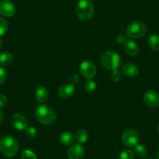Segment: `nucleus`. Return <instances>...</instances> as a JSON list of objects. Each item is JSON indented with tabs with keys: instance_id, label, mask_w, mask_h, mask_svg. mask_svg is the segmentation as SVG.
I'll return each instance as SVG.
<instances>
[{
	"instance_id": "obj_21",
	"label": "nucleus",
	"mask_w": 159,
	"mask_h": 159,
	"mask_svg": "<svg viewBox=\"0 0 159 159\" xmlns=\"http://www.w3.org/2000/svg\"><path fill=\"white\" fill-rule=\"evenodd\" d=\"M84 88L87 92L93 93L96 90V84L94 80L88 79L84 84Z\"/></svg>"
},
{
	"instance_id": "obj_20",
	"label": "nucleus",
	"mask_w": 159,
	"mask_h": 159,
	"mask_svg": "<svg viewBox=\"0 0 159 159\" xmlns=\"http://www.w3.org/2000/svg\"><path fill=\"white\" fill-rule=\"evenodd\" d=\"M135 154H137L138 157H143L147 155L148 154V150L147 148L143 144H137L135 146Z\"/></svg>"
},
{
	"instance_id": "obj_4",
	"label": "nucleus",
	"mask_w": 159,
	"mask_h": 159,
	"mask_svg": "<svg viewBox=\"0 0 159 159\" xmlns=\"http://www.w3.org/2000/svg\"><path fill=\"white\" fill-rule=\"evenodd\" d=\"M94 5L90 0H80L76 4V14L80 20H90L94 16Z\"/></svg>"
},
{
	"instance_id": "obj_27",
	"label": "nucleus",
	"mask_w": 159,
	"mask_h": 159,
	"mask_svg": "<svg viewBox=\"0 0 159 159\" xmlns=\"http://www.w3.org/2000/svg\"><path fill=\"white\" fill-rule=\"evenodd\" d=\"M7 78V74L6 70L2 67L0 66V85L2 84L6 81Z\"/></svg>"
},
{
	"instance_id": "obj_1",
	"label": "nucleus",
	"mask_w": 159,
	"mask_h": 159,
	"mask_svg": "<svg viewBox=\"0 0 159 159\" xmlns=\"http://www.w3.org/2000/svg\"><path fill=\"white\" fill-rule=\"evenodd\" d=\"M35 118L39 123L51 125L56 120V113L47 105H40L35 110Z\"/></svg>"
},
{
	"instance_id": "obj_29",
	"label": "nucleus",
	"mask_w": 159,
	"mask_h": 159,
	"mask_svg": "<svg viewBox=\"0 0 159 159\" xmlns=\"http://www.w3.org/2000/svg\"><path fill=\"white\" fill-rule=\"evenodd\" d=\"M78 80H79V78H78L77 75L73 74V76H72V77H71L72 84L74 85V84H77L78 83Z\"/></svg>"
},
{
	"instance_id": "obj_6",
	"label": "nucleus",
	"mask_w": 159,
	"mask_h": 159,
	"mask_svg": "<svg viewBox=\"0 0 159 159\" xmlns=\"http://www.w3.org/2000/svg\"><path fill=\"white\" fill-rule=\"evenodd\" d=\"M139 135L136 130L128 129L123 132L122 135V142L127 148H134L138 144Z\"/></svg>"
},
{
	"instance_id": "obj_26",
	"label": "nucleus",
	"mask_w": 159,
	"mask_h": 159,
	"mask_svg": "<svg viewBox=\"0 0 159 159\" xmlns=\"http://www.w3.org/2000/svg\"><path fill=\"white\" fill-rule=\"evenodd\" d=\"M26 134H27V137H35L38 135V131H37L36 128L33 127V126H30V127H27L25 129Z\"/></svg>"
},
{
	"instance_id": "obj_7",
	"label": "nucleus",
	"mask_w": 159,
	"mask_h": 159,
	"mask_svg": "<svg viewBox=\"0 0 159 159\" xmlns=\"http://www.w3.org/2000/svg\"><path fill=\"white\" fill-rule=\"evenodd\" d=\"M79 70L80 74L87 79L93 78L97 73V67H96L95 64L89 60L84 61L80 65Z\"/></svg>"
},
{
	"instance_id": "obj_10",
	"label": "nucleus",
	"mask_w": 159,
	"mask_h": 159,
	"mask_svg": "<svg viewBox=\"0 0 159 159\" xmlns=\"http://www.w3.org/2000/svg\"><path fill=\"white\" fill-rule=\"evenodd\" d=\"M143 102L150 108H156L159 105V94L152 90L148 91L143 94Z\"/></svg>"
},
{
	"instance_id": "obj_28",
	"label": "nucleus",
	"mask_w": 159,
	"mask_h": 159,
	"mask_svg": "<svg viewBox=\"0 0 159 159\" xmlns=\"http://www.w3.org/2000/svg\"><path fill=\"white\" fill-rule=\"evenodd\" d=\"M7 104V98L5 95L0 94V108L5 107Z\"/></svg>"
},
{
	"instance_id": "obj_24",
	"label": "nucleus",
	"mask_w": 159,
	"mask_h": 159,
	"mask_svg": "<svg viewBox=\"0 0 159 159\" xmlns=\"http://www.w3.org/2000/svg\"><path fill=\"white\" fill-rule=\"evenodd\" d=\"M21 159H37V156L33 151L24 150L21 154Z\"/></svg>"
},
{
	"instance_id": "obj_33",
	"label": "nucleus",
	"mask_w": 159,
	"mask_h": 159,
	"mask_svg": "<svg viewBox=\"0 0 159 159\" xmlns=\"http://www.w3.org/2000/svg\"><path fill=\"white\" fill-rule=\"evenodd\" d=\"M157 157H158V159H159V151H158V154H157Z\"/></svg>"
},
{
	"instance_id": "obj_2",
	"label": "nucleus",
	"mask_w": 159,
	"mask_h": 159,
	"mask_svg": "<svg viewBox=\"0 0 159 159\" xmlns=\"http://www.w3.org/2000/svg\"><path fill=\"white\" fill-rule=\"evenodd\" d=\"M122 58L119 53L114 51H107L102 54L101 57V63L102 66L108 70H118L122 66Z\"/></svg>"
},
{
	"instance_id": "obj_5",
	"label": "nucleus",
	"mask_w": 159,
	"mask_h": 159,
	"mask_svg": "<svg viewBox=\"0 0 159 159\" xmlns=\"http://www.w3.org/2000/svg\"><path fill=\"white\" fill-rule=\"evenodd\" d=\"M147 27L143 23L140 21H134L128 25L126 30V34L129 38L138 39L141 38L146 34Z\"/></svg>"
},
{
	"instance_id": "obj_19",
	"label": "nucleus",
	"mask_w": 159,
	"mask_h": 159,
	"mask_svg": "<svg viewBox=\"0 0 159 159\" xmlns=\"http://www.w3.org/2000/svg\"><path fill=\"white\" fill-rule=\"evenodd\" d=\"M88 139V132L84 129H79L76 132V135H75V140H76L78 143L82 144V143H86L87 140Z\"/></svg>"
},
{
	"instance_id": "obj_8",
	"label": "nucleus",
	"mask_w": 159,
	"mask_h": 159,
	"mask_svg": "<svg viewBox=\"0 0 159 159\" xmlns=\"http://www.w3.org/2000/svg\"><path fill=\"white\" fill-rule=\"evenodd\" d=\"M11 123L16 130H25L28 127V122L24 116L20 113H15L11 117Z\"/></svg>"
},
{
	"instance_id": "obj_30",
	"label": "nucleus",
	"mask_w": 159,
	"mask_h": 159,
	"mask_svg": "<svg viewBox=\"0 0 159 159\" xmlns=\"http://www.w3.org/2000/svg\"><path fill=\"white\" fill-rule=\"evenodd\" d=\"M2 119H3V113H2V111L1 110V108H0V123H2Z\"/></svg>"
},
{
	"instance_id": "obj_18",
	"label": "nucleus",
	"mask_w": 159,
	"mask_h": 159,
	"mask_svg": "<svg viewBox=\"0 0 159 159\" xmlns=\"http://www.w3.org/2000/svg\"><path fill=\"white\" fill-rule=\"evenodd\" d=\"M148 46L153 51H159V34H152L148 38Z\"/></svg>"
},
{
	"instance_id": "obj_14",
	"label": "nucleus",
	"mask_w": 159,
	"mask_h": 159,
	"mask_svg": "<svg viewBox=\"0 0 159 159\" xmlns=\"http://www.w3.org/2000/svg\"><path fill=\"white\" fill-rule=\"evenodd\" d=\"M123 46H124L126 54L130 56H136L139 52L138 45L133 40H126L123 44Z\"/></svg>"
},
{
	"instance_id": "obj_13",
	"label": "nucleus",
	"mask_w": 159,
	"mask_h": 159,
	"mask_svg": "<svg viewBox=\"0 0 159 159\" xmlns=\"http://www.w3.org/2000/svg\"><path fill=\"white\" fill-rule=\"evenodd\" d=\"M122 72L123 75L129 78L135 77L139 73V69L137 65L134 63H126L122 67Z\"/></svg>"
},
{
	"instance_id": "obj_16",
	"label": "nucleus",
	"mask_w": 159,
	"mask_h": 159,
	"mask_svg": "<svg viewBox=\"0 0 159 159\" xmlns=\"http://www.w3.org/2000/svg\"><path fill=\"white\" fill-rule=\"evenodd\" d=\"M75 140V136L70 132H64L59 137V141L64 145H72Z\"/></svg>"
},
{
	"instance_id": "obj_17",
	"label": "nucleus",
	"mask_w": 159,
	"mask_h": 159,
	"mask_svg": "<svg viewBox=\"0 0 159 159\" xmlns=\"http://www.w3.org/2000/svg\"><path fill=\"white\" fill-rule=\"evenodd\" d=\"M13 55L8 52H5L0 54V65L7 66L10 65L13 62Z\"/></svg>"
},
{
	"instance_id": "obj_32",
	"label": "nucleus",
	"mask_w": 159,
	"mask_h": 159,
	"mask_svg": "<svg viewBox=\"0 0 159 159\" xmlns=\"http://www.w3.org/2000/svg\"><path fill=\"white\" fill-rule=\"evenodd\" d=\"M157 132H158V134H159V125H158V127H157Z\"/></svg>"
},
{
	"instance_id": "obj_25",
	"label": "nucleus",
	"mask_w": 159,
	"mask_h": 159,
	"mask_svg": "<svg viewBox=\"0 0 159 159\" xmlns=\"http://www.w3.org/2000/svg\"><path fill=\"white\" fill-rule=\"evenodd\" d=\"M111 78L113 81L115 82H119L120 81V80L122 79V74L118 70H113L112 73H111Z\"/></svg>"
},
{
	"instance_id": "obj_34",
	"label": "nucleus",
	"mask_w": 159,
	"mask_h": 159,
	"mask_svg": "<svg viewBox=\"0 0 159 159\" xmlns=\"http://www.w3.org/2000/svg\"><path fill=\"white\" fill-rule=\"evenodd\" d=\"M144 159H150V158H144Z\"/></svg>"
},
{
	"instance_id": "obj_23",
	"label": "nucleus",
	"mask_w": 159,
	"mask_h": 159,
	"mask_svg": "<svg viewBox=\"0 0 159 159\" xmlns=\"http://www.w3.org/2000/svg\"><path fill=\"white\" fill-rule=\"evenodd\" d=\"M8 30V24L4 18L0 17V37L5 34Z\"/></svg>"
},
{
	"instance_id": "obj_22",
	"label": "nucleus",
	"mask_w": 159,
	"mask_h": 159,
	"mask_svg": "<svg viewBox=\"0 0 159 159\" xmlns=\"http://www.w3.org/2000/svg\"><path fill=\"white\" fill-rule=\"evenodd\" d=\"M134 152L131 150L127 149L124 150L122 151L120 156H119V159H134Z\"/></svg>"
},
{
	"instance_id": "obj_31",
	"label": "nucleus",
	"mask_w": 159,
	"mask_h": 159,
	"mask_svg": "<svg viewBox=\"0 0 159 159\" xmlns=\"http://www.w3.org/2000/svg\"><path fill=\"white\" fill-rule=\"evenodd\" d=\"M2 45H3V42H2V40L0 38V48H2Z\"/></svg>"
},
{
	"instance_id": "obj_3",
	"label": "nucleus",
	"mask_w": 159,
	"mask_h": 159,
	"mask_svg": "<svg viewBox=\"0 0 159 159\" xmlns=\"http://www.w3.org/2000/svg\"><path fill=\"white\" fill-rule=\"evenodd\" d=\"M0 151L6 157H13L18 151L17 140L12 136H4L0 139Z\"/></svg>"
},
{
	"instance_id": "obj_15",
	"label": "nucleus",
	"mask_w": 159,
	"mask_h": 159,
	"mask_svg": "<svg viewBox=\"0 0 159 159\" xmlns=\"http://www.w3.org/2000/svg\"><path fill=\"white\" fill-rule=\"evenodd\" d=\"M48 94H49L48 90L45 87H38L36 89V91H35V99L39 103H42V102H45L47 100V98L48 97Z\"/></svg>"
},
{
	"instance_id": "obj_12",
	"label": "nucleus",
	"mask_w": 159,
	"mask_h": 159,
	"mask_svg": "<svg viewBox=\"0 0 159 159\" xmlns=\"http://www.w3.org/2000/svg\"><path fill=\"white\" fill-rule=\"evenodd\" d=\"M74 85H73L72 84H65L59 88L58 94H59V97L62 98L67 99L74 94Z\"/></svg>"
},
{
	"instance_id": "obj_11",
	"label": "nucleus",
	"mask_w": 159,
	"mask_h": 159,
	"mask_svg": "<svg viewBox=\"0 0 159 159\" xmlns=\"http://www.w3.org/2000/svg\"><path fill=\"white\" fill-rule=\"evenodd\" d=\"M69 159H82L84 156V149L80 143L73 144L67 151Z\"/></svg>"
},
{
	"instance_id": "obj_9",
	"label": "nucleus",
	"mask_w": 159,
	"mask_h": 159,
	"mask_svg": "<svg viewBox=\"0 0 159 159\" xmlns=\"http://www.w3.org/2000/svg\"><path fill=\"white\" fill-rule=\"evenodd\" d=\"M16 13V7L10 0L0 1V14L6 17H11Z\"/></svg>"
}]
</instances>
